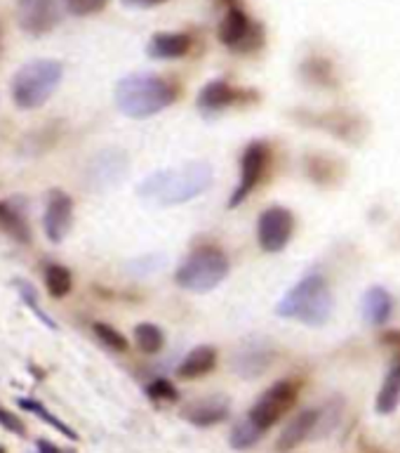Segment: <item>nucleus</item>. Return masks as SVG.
<instances>
[{"mask_svg": "<svg viewBox=\"0 0 400 453\" xmlns=\"http://www.w3.org/2000/svg\"><path fill=\"white\" fill-rule=\"evenodd\" d=\"M73 225V198L62 189H52L48 194L45 203V215H42V226L52 243H62Z\"/></svg>", "mask_w": 400, "mask_h": 453, "instance_id": "ddd939ff", "label": "nucleus"}, {"mask_svg": "<svg viewBox=\"0 0 400 453\" xmlns=\"http://www.w3.org/2000/svg\"><path fill=\"white\" fill-rule=\"evenodd\" d=\"M64 3H66V10L76 17H90L109 5V0H64Z\"/></svg>", "mask_w": 400, "mask_h": 453, "instance_id": "7c9ffc66", "label": "nucleus"}, {"mask_svg": "<svg viewBox=\"0 0 400 453\" xmlns=\"http://www.w3.org/2000/svg\"><path fill=\"white\" fill-rule=\"evenodd\" d=\"M148 396L155 399V402H177V388L165 378H158L147 388Z\"/></svg>", "mask_w": 400, "mask_h": 453, "instance_id": "2f4dec72", "label": "nucleus"}, {"mask_svg": "<svg viewBox=\"0 0 400 453\" xmlns=\"http://www.w3.org/2000/svg\"><path fill=\"white\" fill-rule=\"evenodd\" d=\"M360 311L370 326H384L394 314V296L384 286H373L363 296Z\"/></svg>", "mask_w": 400, "mask_h": 453, "instance_id": "a211bd4d", "label": "nucleus"}, {"mask_svg": "<svg viewBox=\"0 0 400 453\" xmlns=\"http://www.w3.org/2000/svg\"><path fill=\"white\" fill-rule=\"evenodd\" d=\"M177 85L158 73H130L116 85V106L130 119H151L175 104Z\"/></svg>", "mask_w": 400, "mask_h": 453, "instance_id": "f03ea898", "label": "nucleus"}, {"mask_svg": "<svg viewBox=\"0 0 400 453\" xmlns=\"http://www.w3.org/2000/svg\"><path fill=\"white\" fill-rule=\"evenodd\" d=\"M64 64L57 59H34L21 66L12 78V99L19 109H41L48 104L57 88L62 85Z\"/></svg>", "mask_w": 400, "mask_h": 453, "instance_id": "20e7f679", "label": "nucleus"}, {"mask_svg": "<svg viewBox=\"0 0 400 453\" xmlns=\"http://www.w3.org/2000/svg\"><path fill=\"white\" fill-rule=\"evenodd\" d=\"M0 42H3V27H0Z\"/></svg>", "mask_w": 400, "mask_h": 453, "instance_id": "e433bc0d", "label": "nucleus"}, {"mask_svg": "<svg viewBox=\"0 0 400 453\" xmlns=\"http://www.w3.org/2000/svg\"><path fill=\"white\" fill-rule=\"evenodd\" d=\"M0 425H3L5 430L14 432V434H24V432H26V427H24V423H21L19 418L12 416V413H7L5 409H0Z\"/></svg>", "mask_w": 400, "mask_h": 453, "instance_id": "473e14b6", "label": "nucleus"}, {"mask_svg": "<svg viewBox=\"0 0 400 453\" xmlns=\"http://www.w3.org/2000/svg\"><path fill=\"white\" fill-rule=\"evenodd\" d=\"M330 165H335V161L330 158H321V156H311L309 161H306V173H309L318 184H332V180L328 175H335L339 177V170H330Z\"/></svg>", "mask_w": 400, "mask_h": 453, "instance_id": "c756f323", "label": "nucleus"}, {"mask_svg": "<svg viewBox=\"0 0 400 453\" xmlns=\"http://www.w3.org/2000/svg\"><path fill=\"white\" fill-rule=\"evenodd\" d=\"M215 366H217V349L210 345H200L184 357L179 368H177V375L184 380H193V378L210 373Z\"/></svg>", "mask_w": 400, "mask_h": 453, "instance_id": "aec40b11", "label": "nucleus"}, {"mask_svg": "<svg viewBox=\"0 0 400 453\" xmlns=\"http://www.w3.org/2000/svg\"><path fill=\"white\" fill-rule=\"evenodd\" d=\"M14 286L19 288L21 300L26 303L28 310L34 311L35 317L41 319L42 324L48 326V328H52V331H57V324H55V321H52V317H48V314H45V310H42V307H41V303H38V296H35V288H34V286H31V283H26V281H21V279H17V281H14Z\"/></svg>", "mask_w": 400, "mask_h": 453, "instance_id": "cd10ccee", "label": "nucleus"}, {"mask_svg": "<svg viewBox=\"0 0 400 453\" xmlns=\"http://www.w3.org/2000/svg\"><path fill=\"white\" fill-rule=\"evenodd\" d=\"M275 314L283 319H297L306 326L328 324L335 314V296L328 279L321 274L304 276L275 304Z\"/></svg>", "mask_w": 400, "mask_h": 453, "instance_id": "7ed1b4c3", "label": "nucleus"}, {"mask_svg": "<svg viewBox=\"0 0 400 453\" xmlns=\"http://www.w3.org/2000/svg\"><path fill=\"white\" fill-rule=\"evenodd\" d=\"M134 340H137V347L141 352L155 354L161 352L162 345H165V335L158 326L154 324H140L134 328Z\"/></svg>", "mask_w": 400, "mask_h": 453, "instance_id": "bb28decb", "label": "nucleus"}, {"mask_svg": "<svg viewBox=\"0 0 400 453\" xmlns=\"http://www.w3.org/2000/svg\"><path fill=\"white\" fill-rule=\"evenodd\" d=\"M295 232V215L283 208V205H271L260 215L257 222V241L264 253H281L288 246Z\"/></svg>", "mask_w": 400, "mask_h": 453, "instance_id": "9b49d317", "label": "nucleus"}, {"mask_svg": "<svg viewBox=\"0 0 400 453\" xmlns=\"http://www.w3.org/2000/svg\"><path fill=\"white\" fill-rule=\"evenodd\" d=\"M381 340H384V345L394 349V357H400V331H389Z\"/></svg>", "mask_w": 400, "mask_h": 453, "instance_id": "f704fd0d", "label": "nucleus"}, {"mask_svg": "<svg viewBox=\"0 0 400 453\" xmlns=\"http://www.w3.org/2000/svg\"><path fill=\"white\" fill-rule=\"evenodd\" d=\"M19 406L24 411H28V413H34V416L41 418L42 423H48L49 427H55L57 432H62L64 437L73 439V441H76V439H78L76 432L71 430V427L66 423H62V420H59V418L55 416V413H49V411L45 409V406H42L41 402H35V399H19Z\"/></svg>", "mask_w": 400, "mask_h": 453, "instance_id": "a878e982", "label": "nucleus"}, {"mask_svg": "<svg viewBox=\"0 0 400 453\" xmlns=\"http://www.w3.org/2000/svg\"><path fill=\"white\" fill-rule=\"evenodd\" d=\"M0 453H5V449H3V446H0Z\"/></svg>", "mask_w": 400, "mask_h": 453, "instance_id": "4c0bfd02", "label": "nucleus"}, {"mask_svg": "<svg viewBox=\"0 0 400 453\" xmlns=\"http://www.w3.org/2000/svg\"><path fill=\"white\" fill-rule=\"evenodd\" d=\"M243 99H247L245 90H238V88H233L226 81H212V83H208L200 90L196 104L203 113H217L229 109V106L238 104Z\"/></svg>", "mask_w": 400, "mask_h": 453, "instance_id": "2eb2a0df", "label": "nucleus"}, {"mask_svg": "<svg viewBox=\"0 0 400 453\" xmlns=\"http://www.w3.org/2000/svg\"><path fill=\"white\" fill-rule=\"evenodd\" d=\"M302 126L321 127L325 133H330L337 140H344L349 144H360L367 134V120L356 111H297L292 113Z\"/></svg>", "mask_w": 400, "mask_h": 453, "instance_id": "0eeeda50", "label": "nucleus"}, {"mask_svg": "<svg viewBox=\"0 0 400 453\" xmlns=\"http://www.w3.org/2000/svg\"><path fill=\"white\" fill-rule=\"evenodd\" d=\"M318 425H321V411H302L299 416H295L288 425H285V430H283V434L278 437L275 449H278V451H292V449H297L302 441H306L311 434H316Z\"/></svg>", "mask_w": 400, "mask_h": 453, "instance_id": "f3484780", "label": "nucleus"}, {"mask_svg": "<svg viewBox=\"0 0 400 453\" xmlns=\"http://www.w3.org/2000/svg\"><path fill=\"white\" fill-rule=\"evenodd\" d=\"M212 180L215 175H212L210 163L193 161L186 163L184 168L155 170L141 180L137 194L155 205L189 203L200 196L205 189H210Z\"/></svg>", "mask_w": 400, "mask_h": 453, "instance_id": "f257e3e1", "label": "nucleus"}, {"mask_svg": "<svg viewBox=\"0 0 400 453\" xmlns=\"http://www.w3.org/2000/svg\"><path fill=\"white\" fill-rule=\"evenodd\" d=\"M268 161H271V149H268L267 142L247 144L243 156H240V180L238 187L233 189L231 198H229V208H238L257 189V184L261 182V177L267 173Z\"/></svg>", "mask_w": 400, "mask_h": 453, "instance_id": "9d476101", "label": "nucleus"}, {"mask_svg": "<svg viewBox=\"0 0 400 453\" xmlns=\"http://www.w3.org/2000/svg\"><path fill=\"white\" fill-rule=\"evenodd\" d=\"M271 361H274L271 342H245L233 359V368L243 378H257L271 366Z\"/></svg>", "mask_w": 400, "mask_h": 453, "instance_id": "dca6fc26", "label": "nucleus"}, {"mask_svg": "<svg viewBox=\"0 0 400 453\" xmlns=\"http://www.w3.org/2000/svg\"><path fill=\"white\" fill-rule=\"evenodd\" d=\"M231 272V262L217 246H200L191 250L177 267L175 281L179 288L191 293H208L215 290Z\"/></svg>", "mask_w": 400, "mask_h": 453, "instance_id": "39448f33", "label": "nucleus"}, {"mask_svg": "<svg viewBox=\"0 0 400 453\" xmlns=\"http://www.w3.org/2000/svg\"><path fill=\"white\" fill-rule=\"evenodd\" d=\"M127 175V154L120 149H104L90 161L85 177L94 189H111Z\"/></svg>", "mask_w": 400, "mask_h": 453, "instance_id": "f8f14e48", "label": "nucleus"}, {"mask_svg": "<svg viewBox=\"0 0 400 453\" xmlns=\"http://www.w3.org/2000/svg\"><path fill=\"white\" fill-rule=\"evenodd\" d=\"M92 331L97 335V340H102V345H106L113 352H125L127 349V340L125 335L120 331H116L113 326L104 324V321H97V324H92Z\"/></svg>", "mask_w": 400, "mask_h": 453, "instance_id": "c85d7f7f", "label": "nucleus"}, {"mask_svg": "<svg viewBox=\"0 0 400 453\" xmlns=\"http://www.w3.org/2000/svg\"><path fill=\"white\" fill-rule=\"evenodd\" d=\"M261 434H264V430H261L260 425H254L253 420H250V416H245L233 425L231 434H229V441H231L233 449L245 451V449H253V446L260 441Z\"/></svg>", "mask_w": 400, "mask_h": 453, "instance_id": "5701e85b", "label": "nucleus"}, {"mask_svg": "<svg viewBox=\"0 0 400 453\" xmlns=\"http://www.w3.org/2000/svg\"><path fill=\"white\" fill-rule=\"evenodd\" d=\"M66 3L64 0H19L17 3V24L24 34L45 35L59 27Z\"/></svg>", "mask_w": 400, "mask_h": 453, "instance_id": "1a4fd4ad", "label": "nucleus"}, {"mask_svg": "<svg viewBox=\"0 0 400 453\" xmlns=\"http://www.w3.org/2000/svg\"><path fill=\"white\" fill-rule=\"evenodd\" d=\"M38 453H64L59 451L55 444H49V441H38Z\"/></svg>", "mask_w": 400, "mask_h": 453, "instance_id": "c9c22d12", "label": "nucleus"}, {"mask_svg": "<svg viewBox=\"0 0 400 453\" xmlns=\"http://www.w3.org/2000/svg\"><path fill=\"white\" fill-rule=\"evenodd\" d=\"M302 73L309 83H316L318 88H332V85L337 83V76H335V71H332V64L325 62V59H309V62L302 66Z\"/></svg>", "mask_w": 400, "mask_h": 453, "instance_id": "393cba45", "label": "nucleus"}, {"mask_svg": "<svg viewBox=\"0 0 400 453\" xmlns=\"http://www.w3.org/2000/svg\"><path fill=\"white\" fill-rule=\"evenodd\" d=\"M45 286H48L49 296L62 300L73 288V276H71V272L64 265H48V269H45Z\"/></svg>", "mask_w": 400, "mask_h": 453, "instance_id": "b1692460", "label": "nucleus"}, {"mask_svg": "<svg viewBox=\"0 0 400 453\" xmlns=\"http://www.w3.org/2000/svg\"><path fill=\"white\" fill-rule=\"evenodd\" d=\"M191 35L177 34V31H162V34H154L147 45L148 57L154 59H182L191 50Z\"/></svg>", "mask_w": 400, "mask_h": 453, "instance_id": "6ab92c4d", "label": "nucleus"}, {"mask_svg": "<svg viewBox=\"0 0 400 453\" xmlns=\"http://www.w3.org/2000/svg\"><path fill=\"white\" fill-rule=\"evenodd\" d=\"M400 403V357H394V364L389 368L387 378H384V385H381L380 395H377V402H374V409L381 416H389L398 409Z\"/></svg>", "mask_w": 400, "mask_h": 453, "instance_id": "412c9836", "label": "nucleus"}, {"mask_svg": "<svg viewBox=\"0 0 400 453\" xmlns=\"http://www.w3.org/2000/svg\"><path fill=\"white\" fill-rule=\"evenodd\" d=\"M0 232L7 234L17 243H28L31 241V229H28L24 215L14 205L5 203V201H0Z\"/></svg>", "mask_w": 400, "mask_h": 453, "instance_id": "4be33fe9", "label": "nucleus"}, {"mask_svg": "<svg viewBox=\"0 0 400 453\" xmlns=\"http://www.w3.org/2000/svg\"><path fill=\"white\" fill-rule=\"evenodd\" d=\"M219 42L236 55H253L260 52L267 35L260 21H254L240 5L231 3L217 27Z\"/></svg>", "mask_w": 400, "mask_h": 453, "instance_id": "423d86ee", "label": "nucleus"}, {"mask_svg": "<svg viewBox=\"0 0 400 453\" xmlns=\"http://www.w3.org/2000/svg\"><path fill=\"white\" fill-rule=\"evenodd\" d=\"M297 396H299V382L295 380H281L271 385L264 395L257 399L253 409H250V420L260 425L261 430L274 427L292 406H295Z\"/></svg>", "mask_w": 400, "mask_h": 453, "instance_id": "6e6552de", "label": "nucleus"}, {"mask_svg": "<svg viewBox=\"0 0 400 453\" xmlns=\"http://www.w3.org/2000/svg\"><path fill=\"white\" fill-rule=\"evenodd\" d=\"M229 411H231V402H229L224 395H212L191 402L189 406L184 409V418H186L189 423L198 425V427H210V425H217L222 423V420H226Z\"/></svg>", "mask_w": 400, "mask_h": 453, "instance_id": "4468645a", "label": "nucleus"}, {"mask_svg": "<svg viewBox=\"0 0 400 453\" xmlns=\"http://www.w3.org/2000/svg\"><path fill=\"white\" fill-rule=\"evenodd\" d=\"M170 0H123L125 7H137V10H151V7H161Z\"/></svg>", "mask_w": 400, "mask_h": 453, "instance_id": "72a5a7b5", "label": "nucleus"}]
</instances>
